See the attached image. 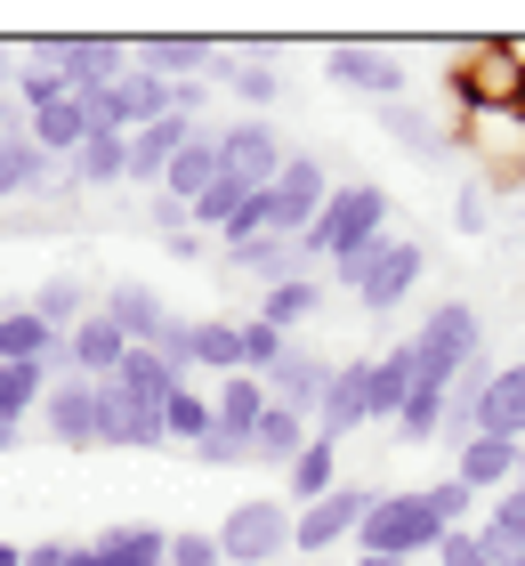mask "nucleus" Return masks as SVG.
Listing matches in <instances>:
<instances>
[{
    "label": "nucleus",
    "instance_id": "nucleus-25",
    "mask_svg": "<svg viewBox=\"0 0 525 566\" xmlns=\"http://www.w3.org/2000/svg\"><path fill=\"white\" fill-rule=\"evenodd\" d=\"M405 397H412V340H388V356H372V389H364V405H372V429L397 421Z\"/></svg>",
    "mask_w": 525,
    "mask_h": 566
},
{
    "label": "nucleus",
    "instance_id": "nucleus-31",
    "mask_svg": "<svg viewBox=\"0 0 525 566\" xmlns=\"http://www.w3.org/2000/svg\"><path fill=\"white\" fill-rule=\"evenodd\" d=\"M210 187H219V138H187V146H178V163L162 170V195H178V202H187V211H195V195H210Z\"/></svg>",
    "mask_w": 525,
    "mask_h": 566
},
{
    "label": "nucleus",
    "instance_id": "nucleus-20",
    "mask_svg": "<svg viewBox=\"0 0 525 566\" xmlns=\"http://www.w3.org/2000/svg\"><path fill=\"white\" fill-rule=\"evenodd\" d=\"M97 187H129V138L90 130L82 154L65 163V187H57V195H97Z\"/></svg>",
    "mask_w": 525,
    "mask_h": 566
},
{
    "label": "nucleus",
    "instance_id": "nucleus-35",
    "mask_svg": "<svg viewBox=\"0 0 525 566\" xmlns=\"http://www.w3.org/2000/svg\"><path fill=\"white\" fill-rule=\"evenodd\" d=\"M162 429H170V446H202V437H210V389H202V380H178V389H170Z\"/></svg>",
    "mask_w": 525,
    "mask_h": 566
},
{
    "label": "nucleus",
    "instance_id": "nucleus-38",
    "mask_svg": "<svg viewBox=\"0 0 525 566\" xmlns=\"http://www.w3.org/2000/svg\"><path fill=\"white\" fill-rule=\"evenodd\" d=\"M477 534L493 551H525V485H510V494H493L477 510Z\"/></svg>",
    "mask_w": 525,
    "mask_h": 566
},
{
    "label": "nucleus",
    "instance_id": "nucleus-44",
    "mask_svg": "<svg viewBox=\"0 0 525 566\" xmlns=\"http://www.w3.org/2000/svg\"><path fill=\"white\" fill-rule=\"evenodd\" d=\"M154 356H162L170 373H187V380H195V316H170V332L154 340Z\"/></svg>",
    "mask_w": 525,
    "mask_h": 566
},
{
    "label": "nucleus",
    "instance_id": "nucleus-2",
    "mask_svg": "<svg viewBox=\"0 0 525 566\" xmlns=\"http://www.w3.org/2000/svg\"><path fill=\"white\" fill-rule=\"evenodd\" d=\"M412 340V389H453L469 356H485V316L469 300H437L429 316H420V332H405Z\"/></svg>",
    "mask_w": 525,
    "mask_h": 566
},
{
    "label": "nucleus",
    "instance_id": "nucleus-24",
    "mask_svg": "<svg viewBox=\"0 0 525 566\" xmlns=\"http://www.w3.org/2000/svg\"><path fill=\"white\" fill-rule=\"evenodd\" d=\"M202 57H210V41H187V33L129 41V65H138V73H154V82H202Z\"/></svg>",
    "mask_w": 525,
    "mask_h": 566
},
{
    "label": "nucleus",
    "instance_id": "nucleus-50",
    "mask_svg": "<svg viewBox=\"0 0 525 566\" xmlns=\"http://www.w3.org/2000/svg\"><path fill=\"white\" fill-rule=\"evenodd\" d=\"M24 566H65V543H24Z\"/></svg>",
    "mask_w": 525,
    "mask_h": 566
},
{
    "label": "nucleus",
    "instance_id": "nucleus-9",
    "mask_svg": "<svg viewBox=\"0 0 525 566\" xmlns=\"http://www.w3.org/2000/svg\"><path fill=\"white\" fill-rule=\"evenodd\" d=\"M162 114H170V82H154V73H138V65H129L114 90L90 97V130H105V138H138Z\"/></svg>",
    "mask_w": 525,
    "mask_h": 566
},
{
    "label": "nucleus",
    "instance_id": "nucleus-42",
    "mask_svg": "<svg viewBox=\"0 0 525 566\" xmlns=\"http://www.w3.org/2000/svg\"><path fill=\"white\" fill-rule=\"evenodd\" d=\"M437 566H502V551H493L477 526H453V534L437 543Z\"/></svg>",
    "mask_w": 525,
    "mask_h": 566
},
{
    "label": "nucleus",
    "instance_id": "nucleus-30",
    "mask_svg": "<svg viewBox=\"0 0 525 566\" xmlns=\"http://www.w3.org/2000/svg\"><path fill=\"white\" fill-rule=\"evenodd\" d=\"M195 373H243V316H195Z\"/></svg>",
    "mask_w": 525,
    "mask_h": 566
},
{
    "label": "nucleus",
    "instance_id": "nucleus-40",
    "mask_svg": "<svg viewBox=\"0 0 525 566\" xmlns=\"http://www.w3.org/2000/svg\"><path fill=\"white\" fill-rule=\"evenodd\" d=\"M283 348H292V340H283L275 324H259V316H243V373H251V380H267V373L283 365Z\"/></svg>",
    "mask_w": 525,
    "mask_h": 566
},
{
    "label": "nucleus",
    "instance_id": "nucleus-7",
    "mask_svg": "<svg viewBox=\"0 0 525 566\" xmlns=\"http://www.w3.org/2000/svg\"><path fill=\"white\" fill-rule=\"evenodd\" d=\"M364 510H372V485H348V478H339L324 502L292 510V558H339V551L356 543Z\"/></svg>",
    "mask_w": 525,
    "mask_h": 566
},
{
    "label": "nucleus",
    "instance_id": "nucleus-13",
    "mask_svg": "<svg viewBox=\"0 0 525 566\" xmlns=\"http://www.w3.org/2000/svg\"><path fill=\"white\" fill-rule=\"evenodd\" d=\"M170 453V429H162V405H138L122 389H105V413H97V453Z\"/></svg>",
    "mask_w": 525,
    "mask_h": 566
},
{
    "label": "nucleus",
    "instance_id": "nucleus-19",
    "mask_svg": "<svg viewBox=\"0 0 525 566\" xmlns=\"http://www.w3.org/2000/svg\"><path fill=\"white\" fill-rule=\"evenodd\" d=\"M187 138H202V122H178V114H162L154 130H138V138H129V187L162 195V170L178 163V146H187Z\"/></svg>",
    "mask_w": 525,
    "mask_h": 566
},
{
    "label": "nucleus",
    "instance_id": "nucleus-46",
    "mask_svg": "<svg viewBox=\"0 0 525 566\" xmlns=\"http://www.w3.org/2000/svg\"><path fill=\"white\" fill-rule=\"evenodd\" d=\"M65 566H129L122 558V534L105 526V534H90V543H65Z\"/></svg>",
    "mask_w": 525,
    "mask_h": 566
},
{
    "label": "nucleus",
    "instance_id": "nucleus-47",
    "mask_svg": "<svg viewBox=\"0 0 525 566\" xmlns=\"http://www.w3.org/2000/svg\"><path fill=\"white\" fill-rule=\"evenodd\" d=\"M170 566H227L219 534H170Z\"/></svg>",
    "mask_w": 525,
    "mask_h": 566
},
{
    "label": "nucleus",
    "instance_id": "nucleus-52",
    "mask_svg": "<svg viewBox=\"0 0 525 566\" xmlns=\"http://www.w3.org/2000/svg\"><path fill=\"white\" fill-rule=\"evenodd\" d=\"M17 446H24V429H17V421H0V453H17Z\"/></svg>",
    "mask_w": 525,
    "mask_h": 566
},
{
    "label": "nucleus",
    "instance_id": "nucleus-17",
    "mask_svg": "<svg viewBox=\"0 0 525 566\" xmlns=\"http://www.w3.org/2000/svg\"><path fill=\"white\" fill-rule=\"evenodd\" d=\"M324 380H332V356H315V348H283V365L259 380L267 389V405H283V413H307L315 421V405H324Z\"/></svg>",
    "mask_w": 525,
    "mask_h": 566
},
{
    "label": "nucleus",
    "instance_id": "nucleus-37",
    "mask_svg": "<svg viewBox=\"0 0 525 566\" xmlns=\"http://www.w3.org/2000/svg\"><path fill=\"white\" fill-rule=\"evenodd\" d=\"M388 437H397V446H444V397L437 389H412L405 413L388 421Z\"/></svg>",
    "mask_w": 525,
    "mask_h": 566
},
{
    "label": "nucleus",
    "instance_id": "nucleus-48",
    "mask_svg": "<svg viewBox=\"0 0 525 566\" xmlns=\"http://www.w3.org/2000/svg\"><path fill=\"white\" fill-rule=\"evenodd\" d=\"M485 219H493V211H485V195H477V187H461V202H453V227H461V235H477Z\"/></svg>",
    "mask_w": 525,
    "mask_h": 566
},
{
    "label": "nucleus",
    "instance_id": "nucleus-36",
    "mask_svg": "<svg viewBox=\"0 0 525 566\" xmlns=\"http://www.w3.org/2000/svg\"><path fill=\"white\" fill-rule=\"evenodd\" d=\"M49 397V365H0V421H33Z\"/></svg>",
    "mask_w": 525,
    "mask_h": 566
},
{
    "label": "nucleus",
    "instance_id": "nucleus-43",
    "mask_svg": "<svg viewBox=\"0 0 525 566\" xmlns=\"http://www.w3.org/2000/svg\"><path fill=\"white\" fill-rule=\"evenodd\" d=\"M187 453L202 461V470H251V446H243L234 429H210L202 446H187Z\"/></svg>",
    "mask_w": 525,
    "mask_h": 566
},
{
    "label": "nucleus",
    "instance_id": "nucleus-23",
    "mask_svg": "<svg viewBox=\"0 0 525 566\" xmlns=\"http://www.w3.org/2000/svg\"><path fill=\"white\" fill-rule=\"evenodd\" d=\"M307 446H315V421L307 413H283V405H267L259 429H251V461H259V470H292Z\"/></svg>",
    "mask_w": 525,
    "mask_h": 566
},
{
    "label": "nucleus",
    "instance_id": "nucleus-29",
    "mask_svg": "<svg viewBox=\"0 0 525 566\" xmlns=\"http://www.w3.org/2000/svg\"><path fill=\"white\" fill-rule=\"evenodd\" d=\"M57 332H49L33 307H0V365H57Z\"/></svg>",
    "mask_w": 525,
    "mask_h": 566
},
{
    "label": "nucleus",
    "instance_id": "nucleus-55",
    "mask_svg": "<svg viewBox=\"0 0 525 566\" xmlns=\"http://www.w3.org/2000/svg\"><path fill=\"white\" fill-rule=\"evenodd\" d=\"M292 566H339V558H292Z\"/></svg>",
    "mask_w": 525,
    "mask_h": 566
},
{
    "label": "nucleus",
    "instance_id": "nucleus-22",
    "mask_svg": "<svg viewBox=\"0 0 525 566\" xmlns=\"http://www.w3.org/2000/svg\"><path fill=\"white\" fill-rule=\"evenodd\" d=\"M380 130L388 138H397L405 154H412V163H453V130H444V122H429V114H420L412 106V97H397V106H380Z\"/></svg>",
    "mask_w": 525,
    "mask_h": 566
},
{
    "label": "nucleus",
    "instance_id": "nucleus-53",
    "mask_svg": "<svg viewBox=\"0 0 525 566\" xmlns=\"http://www.w3.org/2000/svg\"><path fill=\"white\" fill-rule=\"evenodd\" d=\"M356 566H412V558H372V551H356Z\"/></svg>",
    "mask_w": 525,
    "mask_h": 566
},
{
    "label": "nucleus",
    "instance_id": "nucleus-54",
    "mask_svg": "<svg viewBox=\"0 0 525 566\" xmlns=\"http://www.w3.org/2000/svg\"><path fill=\"white\" fill-rule=\"evenodd\" d=\"M0 566H24V543H0Z\"/></svg>",
    "mask_w": 525,
    "mask_h": 566
},
{
    "label": "nucleus",
    "instance_id": "nucleus-49",
    "mask_svg": "<svg viewBox=\"0 0 525 566\" xmlns=\"http://www.w3.org/2000/svg\"><path fill=\"white\" fill-rule=\"evenodd\" d=\"M162 251H170V260H187V268H195V260H210V251H219V235H202V227H187V235H178V243H162Z\"/></svg>",
    "mask_w": 525,
    "mask_h": 566
},
{
    "label": "nucleus",
    "instance_id": "nucleus-16",
    "mask_svg": "<svg viewBox=\"0 0 525 566\" xmlns=\"http://www.w3.org/2000/svg\"><path fill=\"white\" fill-rule=\"evenodd\" d=\"M219 268H227V275H251L259 292H275V283H292V275H315L307 243H292V235H259V243H234V251H219Z\"/></svg>",
    "mask_w": 525,
    "mask_h": 566
},
{
    "label": "nucleus",
    "instance_id": "nucleus-41",
    "mask_svg": "<svg viewBox=\"0 0 525 566\" xmlns=\"http://www.w3.org/2000/svg\"><path fill=\"white\" fill-rule=\"evenodd\" d=\"M234 97H243L251 114H267L275 97H283V65H267V57H251L243 73H234Z\"/></svg>",
    "mask_w": 525,
    "mask_h": 566
},
{
    "label": "nucleus",
    "instance_id": "nucleus-39",
    "mask_svg": "<svg viewBox=\"0 0 525 566\" xmlns=\"http://www.w3.org/2000/svg\"><path fill=\"white\" fill-rule=\"evenodd\" d=\"M420 502H429V518L453 534V526H477V510H485V494H469L461 478H437V485H420Z\"/></svg>",
    "mask_w": 525,
    "mask_h": 566
},
{
    "label": "nucleus",
    "instance_id": "nucleus-28",
    "mask_svg": "<svg viewBox=\"0 0 525 566\" xmlns=\"http://www.w3.org/2000/svg\"><path fill=\"white\" fill-rule=\"evenodd\" d=\"M24 307H33V316L65 340V332L82 324V316H97V292H90L82 275H49V283H33V300H24Z\"/></svg>",
    "mask_w": 525,
    "mask_h": 566
},
{
    "label": "nucleus",
    "instance_id": "nucleus-34",
    "mask_svg": "<svg viewBox=\"0 0 525 566\" xmlns=\"http://www.w3.org/2000/svg\"><path fill=\"white\" fill-rule=\"evenodd\" d=\"M283 485H292V494H283L292 510H307V502H324L332 485H339V446H324V437H315V446H307V453L292 461V470H283Z\"/></svg>",
    "mask_w": 525,
    "mask_h": 566
},
{
    "label": "nucleus",
    "instance_id": "nucleus-11",
    "mask_svg": "<svg viewBox=\"0 0 525 566\" xmlns=\"http://www.w3.org/2000/svg\"><path fill=\"white\" fill-rule=\"evenodd\" d=\"M97 413H105V380H49L33 421L57 437L65 453H97Z\"/></svg>",
    "mask_w": 525,
    "mask_h": 566
},
{
    "label": "nucleus",
    "instance_id": "nucleus-26",
    "mask_svg": "<svg viewBox=\"0 0 525 566\" xmlns=\"http://www.w3.org/2000/svg\"><path fill=\"white\" fill-rule=\"evenodd\" d=\"M315 316H324V275H292V283H275V292H259V324H275L283 340Z\"/></svg>",
    "mask_w": 525,
    "mask_h": 566
},
{
    "label": "nucleus",
    "instance_id": "nucleus-27",
    "mask_svg": "<svg viewBox=\"0 0 525 566\" xmlns=\"http://www.w3.org/2000/svg\"><path fill=\"white\" fill-rule=\"evenodd\" d=\"M259 413H267V389H259L251 373H227V380H210V429H234V437L251 446Z\"/></svg>",
    "mask_w": 525,
    "mask_h": 566
},
{
    "label": "nucleus",
    "instance_id": "nucleus-45",
    "mask_svg": "<svg viewBox=\"0 0 525 566\" xmlns=\"http://www.w3.org/2000/svg\"><path fill=\"white\" fill-rule=\"evenodd\" d=\"M146 227H154V235H162V243H178V235H187V227H195V211H187V202H178V195H146Z\"/></svg>",
    "mask_w": 525,
    "mask_h": 566
},
{
    "label": "nucleus",
    "instance_id": "nucleus-8",
    "mask_svg": "<svg viewBox=\"0 0 525 566\" xmlns=\"http://www.w3.org/2000/svg\"><path fill=\"white\" fill-rule=\"evenodd\" d=\"M227 566H283L292 558V502H234L219 518Z\"/></svg>",
    "mask_w": 525,
    "mask_h": 566
},
{
    "label": "nucleus",
    "instance_id": "nucleus-6",
    "mask_svg": "<svg viewBox=\"0 0 525 566\" xmlns=\"http://www.w3.org/2000/svg\"><path fill=\"white\" fill-rule=\"evenodd\" d=\"M219 138V178L227 187H243V195H267L275 178H283V163H292V146H283V130L275 122H227V130H210Z\"/></svg>",
    "mask_w": 525,
    "mask_h": 566
},
{
    "label": "nucleus",
    "instance_id": "nucleus-4",
    "mask_svg": "<svg viewBox=\"0 0 525 566\" xmlns=\"http://www.w3.org/2000/svg\"><path fill=\"white\" fill-rule=\"evenodd\" d=\"M17 65H41V73H57L73 97H97V90H114L122 73H129V41H105V33L24 41V49H17Z\"/></svg>",
    "mask_w": 525,
    "mask_h": 566
},
{
    "label": "nucleus",
    "instance_id": "nucleus-5",
    "mask_svg": "<svg viewBox=\"0 0 525 566\" xmlns=\"http://www.w3.org/2000/svg\"><path fill=\"white\" fill-rule=\"evenodd\" d=\"M420 275H429V251H420L412 235H380V243L364 251V260H356L348 275H339V283L356 292L364 316H397V307L420 292Z\"/></svg>",
    "mask_w": 525,
    "mask_h": 566
},
{
    "label": "nucleus",
    "instance_id": "nucleus-32",
    "mask_svg": "<svg viewBox=\"0 0 525 566\" xmlns=\"http://www.w3.org/2000/svg\"><path fill=\"white\" fill-rule=\"evenodd\" d=\"M477 437H517L525 446V365H502L485 389V413H477Z\"/></svg>",
    "mask_w": 525,
    "mask_h": 566
},
{
    "label": "nucleus",
    "instance_id": "nucleus-10",
    "mask_svg": "<svg viewBox=\"0 0 525 566\" xmlns=\"http://www.w3.org/2000/svg\"><path fill=\"white\" fill-rule=\"evenodd\" d=\"M324 202H332L324 163H315V154H292V163H283V178L267 187V235H292V243H300Z\"/></svg>",
    "mask_w": 525,
    "mask_h": 566
},
{
    "label": "nucleus",
    "instance_id": "nucleus-1",
    "mask_svg": "<svg viewBox=\"0 0 525 566\" xmlns=\"http://www.w3.org/2000/svg\"><path fill=\"white\" fill-rule=\"evenodd\" d=\"M388 235V187H332V202L315 211V227H307V260H332V275H348L364 251H372Z\"/></svg>",
    "mask_w": 525,
    "mask_h": 566
},
{
    "label": "nucleus",
    "instance_id": "nucleus-56",
    "mask_svg": "<svg viewBox=\"0 0 525 566\" xmlns=\"http://www.w3.org/2000/svg\"><path fill=\"white\" fill-rule=\"evenodd\" d=\"M162 566H170V558H162Z\"/></svg>",
    "mask_w": 525,
    "mask_h": 566
},
{
    "label": "nucleus",
    "instance_id": "nucleus-18",
    "mask_svg": "<svg viewBox=\"0 0 525 566\" xmlns=\"http://www.w3.org/2000/svg\"><path fill=\"white\" fill-rule=\"evenodd\" d=\"M517 461H525V446L517 437H469V446H453V478L469 485V494H510L517 485Z\"/></svg>",
    "mask_w": 525,
    "mask_h": 566
},
{
    "label": "nucleus",
    "instance_id": "nucleus-33",
    "mask_svg": "<svg viewBox=\"0 0 525 566\" xmlns=\"http://www.w3.org/2000/svg\"><path fill=\"white\" fill-rule=\"evenodd\" d=\"M178 380H187V373H170L154 348H129V356H122V373L105 380V389H122V397H138V405H170Z\"/></svg>",
    "mask_w": 525,
    "mask_h": 566
},
{
    "label": "nucleus",
    "instance_id": "nucleus-15",
    "mask_svg": "<svg viewBox=\"0 0 525 566\" xmlns=\"http://www.w3.org/2000/svg\"><path fill=\"white\" fill-rule=\"evenodd\" d=\"M324 82L372 97V106H397L405 97V65L388 57V49H324Z\"/></svg>",
    "mask_w": 525,
    "mask_h": 566
},
{
    "label": "nucleus",
    "instance_id": "nucleus-12",
    "mask_svg": "<svg viewBox=\"0 0 525 566\" xmlns=\"http://www.w3.org/2000/svg\"><path fill=\"white\" fill-rule=\"evenodd\" d=\"M364 389H372V356H339L332 380H324V405H315V437H324V446H348L356 429H372Z\"/></svg>",
    "mask_w": 525,
    "mask_h": 566
},
{
    "label": "nucleus",
    "instance_id": "nucleus-14",
    "mask_svg": "<svg viewBox=\"0 0 525 566\" xmlns=\"http://www.w3.org/2000/svg\"><path fill=\"white\" fill-rule=\"evenodd\" d=\"M97 316H114L129 348H154L170 332V300L154 292V283H129L122 275V283H105V292H97Z\"/></svg>",
    "mask_w": 525,
    "mask_h": 566
},
{
    "label": "nucleus",
    "instance_id": "nucleus-3",
    "mask_svg": "<svg viewBox=\"0 0 525 566\" xmlns=\"http://www.w3.org/2000/svg\"><path fill=\"white\" fill-rule=\"evenodd\" d=\"M444 543V526L429 518V502H420V485H388V494H372V510H364V526H356V551H372V558H437Z\"/></svg>",
    "mask_w": 525,
    "mask_h": 566
},
{
    "label": "nucleus",
    "instance_id": "nucleus-51",
    "mask_svg": "<svg viewBox=\"0 0 525 566\" xmlns=\"http://www.w3.org/2000/svg\"><path fill=\"white\" fill-rule=\"evenodd\" d=\"M9 90H17V49L0 41V97H9Z\"/></svg>",
    "mask_w": 525,
    "mask_h": 566
},
{
    "label": "nucleus",
    "instance_id": "nucleus-21",
    "mask_svg": "<svg viewBox=\"0 0 525 566\" xmlns=\"http://www.w3.org/2000/svg\"><path fill=\"white\" fill-rule=\"evenodd\" d=\"M24 138H33L49 163H73L90 138V97H57V106H41V114H24Z\"/></svg>",
    "mask_w": 525,
    "mask_h": 566
}]
</instances>
